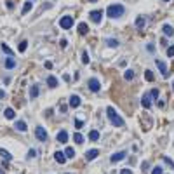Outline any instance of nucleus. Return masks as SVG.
<instances>
[{"instance_id":"nucleus-50","label":"nucleus","mask_w":174,"mask_h":174,"mask_svg":"<svg viewBox=\"0 0 174 174\" xmlns=\"http://www.w3.org/2000/svg\"><path fill=\"white\" fill-rule=\"evenodd\" d=\"M173 91H174V82H173Z\"/></svg>"},{"instance_id":"nucleus-23","label":"nucleus","mask_w":174,"mask_h":174,"mask_svg":"<svg viewBox=\"0 0 174 174\" xmlns=\"http://www.w3.org/2000/svg\"><path fill=\"white\" fill-rule=\"evenodd\" d=\"M64 155H66V159H73V157H75V150H73L71 146H68V148L64 150Z\"/></svg>"},{"instance_id":"nucleus-19","label":"nucleus","mask_w":174,"mask_h":174,"mask_svg":"<svg viewBox=\"0 0 174 174\" xmlns=\"http://www.w3.org/2000/svg\"><path fill=\"white\" fill-rule=\"evenodd\" d=\"M5 68H9V70H12V68H16V61L12 59V58H9V59H5Z\"/></svg>"},{"instance_id":"nucleus-32","label":"nucleus","mask_w":174,"mask_h":174,"mask_svg":"<svg viewBox=\"0 0 174 174\" xmlns=\"http://www.w3.org/2000/svg\"><path fill=\"white\" fill-rule=\"evenodd\" d=\"M136 26H138V28H143V26H145V19H143L141 16L136 19Z\"/></svg>"},{"instance_id":"nucleus-49","label":"nucleus","mask_w":174,"mask_h":174,"mask_svg":"<svg viewBox=\"0 0 174 174\" xmlns=\"http://www.w3.org/2000/svg\"><path fill=\"white\" fill-rule=\"evenodd\" d=\"M0 174H5V171H3V169H2V167H0Z\"/></svg>"},{"instance_id":"nucleus-28","label":"nucleus","mask_w":174,"mask_h":174,"mask_svg":"<svg viewBox=\"0 0 174 174\" xmlns=\"http://www.w3.org/2000/svg\"><path fill=\"white\" fill-rule=\"evenodd\" d=\"M145 78H146L148 82H153V80H155V77H153V73H152V70H146V71H145Z\"/></svg>"},{"instance_id":"nucleus-38","label":"nucleus","mask_w":174,"mask_h":174,"mask_svg":"<svg viewBox=\"0 0 174 174\" xmlns=\"http://www.w3.org/2000/svg\"><path fill=\"white\" fill-rule=\"evenodd\" d=\"M167 56H169V58H174V45H171V47L167 49Z\"/></svg>"},{"instance_id":"nucleus-14","label":"nucleus","mask_w":174,"mask_h":174,"mask_svg":"<svg viewBox=\"0 0 174 174\" xmlns=\"http://www.w3.org/2000/svg\"><path fill=\"white\" fill-rule=\"evenodd\" d=\"M16 129L21 131V132H26V131H28V125H26L24 120H17V122H16Z\"/></svg>"},{"instance_id":"nucleus-9","label":"nucleus","mask_w":174,"mask_h":174,"mask_svg":"<svg viewBox=\"0 0 174 174\" xmlns=\"http://www.w3.org/2000/svg\"><path fill=\"white\" fill-rule=\"evenodd\" d=\"M80 103H82L80 96H77V94H71V96H70V106H71V108H78Z\"/></svg>"},{"instance_id":"nucleus-42","label":"nucleus","mask_w":174,"mask_h":174,"mask_svg":"<svg viewBox=\"0 0 174 174\" xmlns=\"http://www.w3.org/2000/svg\"><path fill=\"white\" fill-rule=\"evenodd\" d=\"M44 66H45L47 70H52V63H51V61H45V63H44Z\"/></svg>"},{"instance_id":"nucleus-24","label":"nucleus","mask_w":174,"mask_h":174,"mask_svg":"<svg viewBox=\"0 0 174 174\" xmlns=\"http://www.w3.org/2000/svg\"><path fill=\"white\" fill-rule=\"evenodd\" d=\"M0 155H2V157L7 160V162H9V160H12V155H10L7 150H3V148H0Z\"/></svg>"},{"instance_id":"nucleus-2","label":"nucleus","mask_w":174,"mask_h":174,"mask_svg":"<svg viewBox=\"0 0 174 174\" xmlns=\"http://www.w3.org/2000/svg\"><path fill=\"white\" fill-rule=\"evenodd\" d=\"M106 115H108V119H110V122H112L113 125H117V127H122V125H124V119L115 112L113 106H108V108H106Z\"/></svg>"},{"instance_id":"nucleus-25","label":"nucleus","mask_w":174,"mask_h":174,"mask_svg":"<svg viewBox=\"0 0 174 174\" xmlns=\"http://www.w3.org/2000/svg\"><path fill=\"white\" fill-rule=\"evenodd\" d=\"M106 45H108V47H119V40H115V38H106Z\"/></svg>"},{"instance_id":"nucleus-3","label":"nucleus","mask_w":174,"mask_h":174,"mask_svg":"<svg viewBox=\"0 0 174 174\" xmlns=\"http://www.w3.org/2000/svg\"><path fill=\"white\" fill-rule=\"evenodd\" d=\"M59 26H61L63 30H70V28L73 26V17H71V16H63L61 21H59Z\"/></svg>"},{"instance_id":"nucleus-52","label":"nucleus","mask_w":174,"mask_h":174,"mask_svg":"<svg viewBox=\"0 0 174 174\" xmlns=\"http://www.w3.org/2000/svg\"><path fill=\"white\" fill-rule=\"evenodd\" d=\"M66 174H71V173H66Z\"/></svg>"},{"instance_id":"nucleus-17","label":"nucleus","mask_w":174,"mask_h":174,"mask_svg":"<svg viewBox=\"0 0 174 174\" xmlns=\"http://www.w3.org/2000/svg\"><path fill=\"white\" fill-rule=\"evenodd\" d=\"M77 30H78V35H85V33H87V31H89V26H87V24H85V23H80V24H78V28H77Z\"/></svg>"},{"instance_id":"nucleus-51","label":"nucleus","mask_w":174,"mask_h":174,"mask_svg":"<svg viewBox=\"0 0 174 174\" xmlns=\"http://www.w3.org/2000/svg\"><path fill=\"white\" fill-rule=\"evenodd\" d=\"M164 2H169V0H164Z\"/></svg>"},{"instance_id":"nucleus-4","label":"nucleus","mask_w":174,"mask_h":174,"mask_svg":"<svg viewBox=\"0 0 174 174\" xmlns=\"http://www.w3.org/2000/svg\"><path fill=\"white\" fill-rule=\"evenodd\" d=\"M141 106L143 108H152V94L150 92H145L143 96H141Z\"/></svg>"},{"instance_id":"nucleus-31","label":"nucleus","mask_w":174,"mask_h":174,"mask_svg":"<svg viewBox=\"0 0 174 174\" xmlns=\"http://www.w3.org/2000/svg\"><path fill=\"white\" fill-rule=\"evenodd\" d=\"M26 47H28V42H26V40L19 42V52H24V51H26Z\"/></svg>"},{"instance_id":"nucleus-43","label":"nucleus","mask_w":174,"mask_h":174,"mask_svg":"<svg viewBox=\"0 0 174 174\" xmlns=\"http://www.w3.org/2000/svg\"><path fill=\"white\" fill-rule=\"evenodd\" d=\"M59 45H61V47H66V45H68V42H66L64 38H61V40H59Z\"/></svg>"},{"instance_id":"nucleus-46","label":"nucleus","mask_w":174,"mask_h":174,"mask_svg":"<svg viewBox=\"0 0 174 174\" xmlns=\"http://www.w3.org/2000/svg\"><path fill=\"white\" fill-rule=\"evenodd\" d=\"M157 105H159V106H160V108H164V106H166V105H164V101H162V99H159V101H157Z\"/></svg>"},{"instance_id":"nucleus-45","label":"nucleus","mask_w":174,"mask_h":174,"mask_svg":"<svg viewBox=\"0 0 174 174\" xmlns=\"http://www.w3.org/2000/svg\"><path fill=\"white\" fill-rule=\"evenodd\" d=\"M5 5H7V9H14V3H12V2H10V0H9V2H7V3H5Z\"/></svg>"},{"instance_id":"nucleus-27","label":"nucleus","mask_w":174,"mask_h":174,"mask_svg":"<svg viewBox=\"0 0 174 174\" xmlns=\"http://www.w3.org/2000/svg\"><path fill=\"white\" fill-rule=\"evenodd\" d=\"M124 78H125V80H132V78H134V71H132V70H125Z\"/></svg>"},{"instance_id":"nucleus-8","label":"nucleus","mask_w":174,"mask_h":174,"mask_svg":"<svg viewBox=\"0 0 174 174\" xmlns=\"http://www.w3.org/2000/svg\"><path fill=\"white\" fill-rule=\"evenodd\" d=\"M89 89H91L92 92H98V91L101 89V84H99V80H98V78H91V80H89Z\"/></svg>"},{"instance_id":"nucleus-10","label":"nucleus","mask_w":174,"mask_h":174,"mask_svg":"<svg viewBox=\"0 0 174 174\" xmlns=\"http://www.w3.org/2000/svg\"><path fill=\"white\" fill-rule=\"evenodd\" d=\"M125 155H127L125 152H119V153H113V155H112V159H110V162H112V164H117V162L124 160V159H125Z\"/></svg>"},{"instance_id":"nucleus-53","label":"nucleus","mask_w":174,"mask_h":174,"mask_svg":"<svg viewBox=\"0 0 174 174\" xmlns=\"http://www.w3.org/2000/svg\"><path fill=\"white\" fill-rule=\"evenodd\" d=\"M30 2H33V0H30Z\"/></svg>"},{"instance_id":"nucleus-33","label":"nucleus","mask_w":174,"mask_h":174,"mask_svg":"<svg viewBox=\"0 0 174 174\" xmlns=\"http://www.w3.org/2000/svg\"><path fill=\"white\" fill-rule=\"evenodd\" d=\"M82 63H84V64H89V54H87L85 51L82 52Z\"/></svg>"},{"instance_id":"nucleus-48","label":"nucleus","mask_w":174,"mask_h":174,"mask_svg":"<svg viewBox=\"0 0 174 174\" xmlns=\"http://www.w3.org/2000/svg\"><path fill=\"white\" fill-rule=\"evenodd\" d=\"M3 98H5V91H2V89H0V99H3Z\"/></svg>"},{"instance_id":"nucleus-20","label":"nucleus","mask_w":174,"mask_h":174,"mask_svg":"<svg viewBox=\"0 0 174 174\" xmlns=\"http://www.w3.org/2000/svg\"><path fill=\"white\" fill-rule=\"evenodd\" d=\"M38 91H40V89H38V85H33V87L30 89V98H31V99H35V98L38 96Z\"/></svg>"},{"instance_id":"nucleus-18","label":"nucleus","mask_w":174,"mask_h":174,"mask_svg":"<svg viewBox=\"0 0 174 174\" xmlns=\"http://www.w3.org/2000/svg\"><path fill=\"white\" fill-rule=\"evenodd\" d=\"M47 85H49L51 89H56V87H58V78H56V77H49V78H47Z\"/></svg>"},{"instance_id":"nucleus-15","label":"nucleus","mask_w":174,"mask_h":174,"mask_svg":"<svg viewBox=\"0 0 174 174\" xmlns=\"http://www.w3.org/2000/svg\"><path fill=\"white\" fill-rule=\"evenodd\" d=\"M58 141L64 145V143L68 141V132H66V131H59V132H58Z\"/></svg>"},{"instance_id":"nucleus-29","label":"nucleus","mask_w":174,"mask_h":174,"mask_svg":"<svg viewBox=\"0 0 174 174\" xmlns=\"http://www.w3.org/2000/svg\"><path fill=\"white\" fill-rule=\"evenodd\" d=\"M2 51H3L5 54H9V56L12 58V49H10V47H9L7 44H2Z\"/></svg>"},{"instance_id":"nucleus-6","label":"nucleus","mask_w":174,"mask_h":174,"mask_svg":"<svg viewBox=\"0 0 174 174\" xmlns=\"http://www.w3.org/2000/svg\"><path fill=\"white\" fill-rule=\"evenodd\" d=\"M35 136H37L40 141H47V131H45L42 125H38V127L35 129Z\"/></svg>"},{"instance_id":"nucleus-21","label":"nucleus","mask_w":174,"mask_h":174,"mask_svg":"<svg viewBox=\"0 0 174 174\" xmlns=\"http://www.w3.org/2000/svg\"><path fill=\"white\" fill-rule=\"evenodd\" d=\"M73 141H75L77 145H82V143H84V136H82L80 132H75V134H73Z\"/></svg>"},{"instance_id":"nucleus-7","label":"nucleus","mask_w":174,"mask_h":174,"mask_svg":"<svg viewBox=\"0 0 174 174\" xmlns=\"http://www.w3.org/2000/svg\"><path fill=\"white\" fill-rule=\"evenodd\" d=\"M155 64H157V68L160 70V73H162L164 77H167V73H169V70H167V66H166V63H164L162 59H157V61H155Z\"/></svg>"},{"instance_id":"nucleus-44","label":"nucleus","mask_w":174,"mask_h":174,"mask_svg":"<svg viewBox=\"0 0 174 174\" xmlns=\"http://www.w3.org/2000/svg\"><path fill=\"white\" fill-rule=\"evenodd\" d=\"M120 174H132V171H131V169H122Z\"/></svg>"},{"instance_id":"nucleus-16","label":"nucleus","mask_w":174,"mask_h":174,"mask_svg":"<svg viewBox=\"0 0 174 174\" xmlns=\"http://www.w3.org/2000/svg\"><path fill=\"white\" fill-rule=\"evenodd\" d=\"M3 117H5L7 120H12V119L16 117V112H14L12 108H5V112H3Z\"/></svg>"},{"instance_id":"nucleus-13","label":"nucleus","mask_w":174,"mask_h":174,"mask_svg":"<svg viewBox=\"0 0 174 174\" xmlns=\"http://www.w3.org/2000/svg\"><path fill=\"white\" fill-rule=\"evenodd\" d=\"M162 31H164L166 37H174V28L171 24H164V26H162Z\"/></svg>"},{"instance_id":"nucleus-41","label":"nucleus","mask_w":174,"mask_h":174,"mask_svg":"<svg viewBox=\"0 0 174 174\" xmlns=\"http://www.w3.org/2000/svg\"><path fill=\"white\" fill-rule=\"evenodd\" d=\"M164 160H166V164L167 166H171V167H174V162L171 160V159H167V157H164Z\"/></svg>"},{"instance_id":"nucleus-39","label":"nucleus","mask_w":174,"mask_h":174,"mask_svg":"<svg viewBox=\"0 0 174 174\" xmlns=\"http://www.w3.org/2000/svg\"><path fill=\"white\" fill-rule=\"evenodd\" d=\"M66 110H68V106H66V105L63 103V105L59 106V112H61V113H66Z\"/></svg>"},{"instance_id":"nucleus-47","label":"nucleus","mask_w":174,"mask_h":174,"mask_svg":"<svg viewBox=\"0 0 174 174\" xmlns=\"http://www.w3.org/2000/svg\"><path fill=\"white\" fill-rule=\"evenodd\" d=\"M3 84H10V77H5V78H3Z\"/></svg>"},{"instance_id":"nucleus-11","label":"nucleus","mask_w":174,"mask_h":174,"mask_svg":"<svg viewBox=\"0 0 174 174\" xmlns=\"http://www.w3.org/2000/svg\"><path fill=\"white\" fill-rule=\"evenodd\" d=\"M98 155H99V150H89V152H85V159L87 160H94V159H98Z\"/></svg>"},{"instance_id":"nucleus-30","label":"nucleus","mask_w":174,"mask_h":174,"mask_svg":"<svg viewBox=\"0 0 174 174\" xmlns=\"http://www.w3.org/2000/svg\"><path fill=\"white\" fill-rule=\"evenodd\" d=\"M73 125H75V129H82V127H84V120L75 119V120H73Z\"/></svg>"},{"instance_id":"nucleus-37","label":"nucleus","mask_w":174,"mask_h":174,"mask_svg":"<svg viewBox=\"0 0 174 174\" xmlns=\"http://www.w3.org/2000/svg\"><path fill=\"white\" fill-rule=\"evenodd\" d=\"M146 51H148L150 54H153V52H155V45H153V44H148V45H146Z\"/></svg>"},{"instance_id":"nucleus-34","label":"nucleus","mask_w":174,"mask_h":174,"mask_svg":"<svg viewBox=\"0 0 174 174\" xmlns=\"http://www.w3.org/2000/svg\"><path fill=\"white\" fill-rule=\"evenodd\" d=\"M148 169H150V162H148V160H145V162L141 164V171H143V173H146Z\"/></svg>"},{"instance_id":"nucleus-22","label":"nucleus","mask_w":174,"mask_h":174,"mask_svg":"<svg viewBox=\"0 0 174 174\" xmlns=\"http://www.w3.org/2000/svg\"><path fill=\"white\" fill-rule=\"evenodd\" d=\"M31 7H33V3L28 0V2H24V5H23V10H21V12H23V14H26V12H30V10H31Z\"/></svg>"},{"instance_id":"nucleus-36","label":"nucleus","mask_w":174,"mask_h":174,"mask_svg":"<svg viewBox=\"0 0 174 174\" xmlns=\"http://www.w3.org/2000/svg\"><path fill=\"white\" fill-rule=\"evenodd\" d=\"M150 94H152V99H157L159 98V89H152Z\"/></svg>"},{"instance_id":"nucleus-35","label":"nucleus","mask_w":174,"mask_h":174,"mask_svg":"<svg viewBox=\"0 0 174 174\" xmlns=\"http://www.w3.org/2000/svg\"><path fill=\"white\" fill-rule=\"evenodd\" d=\"M152 174H164V171H162V167H160V166H155V167H153V171H152Z\"/></svg>"},{"instance_id":"nucleus-12","label":"nucleus","mask_w":174,"mask_h":174,"mask_svg":"<svg viewBox=\"0 0 174 174\" xmlns=\"http://www.w3.org/2000/svg\"><path fill=\"white\" fill-rule=\"evenodd\" d=\"M54 160H56L58 164H64V162H66V155H64L63 152H56V153H54Z\"/></svg>"},{"instance_id":"nucleus-26","label":"nucleus","mask_w":174,"mask_h":174,"mask_svg":"<svg viewBox=\"0 0 174 174\" xmlns=\"http://www.w3.org/2000/svg\"><path fill=\"white\" fill-rule=\"evenodd\" d=\"M89 139H91V141H98V139H99V132H98V131H91V132H89Z\"/></svg>"},{"instance_id":"nucleus-5","label":"nucleus","mask_w":174,"mask_h":174,"mask_svg":"<svg viewBox=\"0 0 174 174\" xmlns=\"http://www.w3.org/2000/svg\"><path fill=\"white\" fill-rule=\"evenodd\" d=\"M101 17H103V12L101 10H91L89 12V19L92 23H101Z\"/></svg>"},{"instance_id":"nucleus-1","label":"nucleus","mask_w":174,"mask_h":174,"mask_svg":"<svg viewBox=\"0 0 174 174\" xmlns=\"http://www.w3.org/2000/svg\"><path fill=\"white\" fill-rule=\"evenodd\" d=\"M124 12H125V9L122 3H112L106 7V16L112 19H119L120 16H124Z\"/></svg>"},{"instance_id":"nucleus-40","label":"nucleus","mask_w":174,"mask_h":174,"mask_svg":"<svg viewBox=\"0 0 174 174\" xmlns=\"http://www.w3.org/2000/svg\"><path fill=\"white\" fill-rule=\"evenodd\" d=\"M33 157H37V152H35V150H30V152H28V159H33Z\"/></svg>"}]
</instances>
